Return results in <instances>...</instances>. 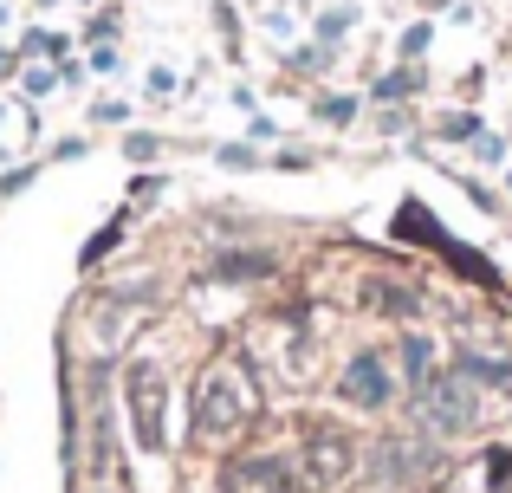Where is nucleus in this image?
I'll return each mask as SVG.
<instances>
[{"label": "nucleus", "instance_id": "1", "mask_svg": "<svg viewBox=\"0 0 512 493\" xmlns=\"http://www.w3.org/2000/svg\"><path fill=\"white\" fill-rule=\"evenodd\" d=\"M247 409H253V396H247V383H240V370H201V383H195V435L201 442H227V435L247 422Z\"/></svg>", "mask_w": 512, "mask_h": 493}, {"label": "nucleus", "instance_id": "2", "mask_svg": "<svg viewBox=\"0 0 512 493\" xmlns=\"http://www.w3.org/2000/svg\"><path fill=\"white\" fill-rule=\"evenodd\" d=\"M415 409L428 416V429H435V435H461V429H474V416H480L474 383H467L461 370H441V377L415 396Z\"/></svg>", "mask_w": 512, "mask_h": 493}, {"label": "nucleus", "instance_id": "3", "mask_svg": "<svg viewBox=\"0 0 512 493\" xmlns=\"http://www.w3.org/2000/svg\"><path fill=\"white\" fill-rule=\"evenodd\" d=\"M124 396H130V429H137V448H163L169 429H163V370L150 364V357H137L124 377Z\"/></svg>", "mask_w": 512, "mask_h": 493}, {"label": "nucleus", "instance_id": "4", "mask_svg": "<svg viewBox=\"0 0 512 493\" xmlns=\"http://www.w3.org/2000/svg\"><path fill=\"white\" fill-rule=\"evenodd\" d=\"M350 468H357V442L338 422H312L305 429V487H338Z\"/></svg>", "mask_w": 512, "mask_h": 493}, {"label": "nucleus", "instance_id": "5", "mask_svg": "<svg viewBox=\"0 0 512 493\" xmlns=\"http://www.w3.org/2000/svg\"><path fill=\"white\" fill-rule=\"evenodd\" d=\"M221 493H305V487L279 455H240L234 468L221 474Z\"/></svg>", "mask_w": 512, "mask_h": 493}, {"label": "nucleus", "instance_id": "6", "mask_svg": "<svg viewBox=\"0 0 512 493\" xmlns=\"http://www.w3.org/2000/svg\"><path fill=\"white\" fill-rule=\"evenodd\" d=\"M428 474H435V448H422V442H383L376 448V481L383 487H415Z\"/></svg>", "mask_w": 512, "mask_h": 493}, {"label": "nucleus", "instance_id": "7", "mask_svg": "<svg viewBox=\"0 0 512 493\" xmlns=\"http://www.w3.org/2000/svg\"><path fill=\"white\" fill-rule=\"evenodd\" d=\"M338 390H344V403H357V409H383L389 396H396V383H389V364H383V357H376V351H363L357 364L344 370V383H338Z\"/></svg>", "mask_w": 512, "mask_h": 493}, {"label": "nucleus", "instance_id": "8", "mask_svg": "<svg viewBox=\"0 0 512 493\" xmlns=\"http://www.w3.org/2000/svg\"><path fill=\"white\" fill-rule=\"evenodd\" d=\"M363 305H370V312H389V318H402V312H415V292L409 286H396V279H363V292H357Z\"/></svg>", "mask_w": 512, "mask_h": 493}, {"label": "nucleus", "instance_id": "9", "mask_svg": "<svg viewBox=\"0 0 512 493\" xmlns=\"http://www.w3.org/2000/svg\"><path fill=\"white\" fill-rule=\"evenodd\" d=\"M402 370H409V390H415V396H422L428 383L441 377V370H435V344H428L422 331H409V338H402Z\"/></svg>", "mask_w": 512, "mask_h": 493}, {"label": "nucleus", "instance_id": "10", "mask_svg": "<svg viewBox=\"0 0 512 493\" xmlns=\"http://www.w3.org/2000/svg\"><path fill=\"white\" fill-rule=\"evenodd\" d=\"M454 370H461L467 383H487V390H506V383H512V364H500V357H480V351H461V357H454Z\"/></svg>", "mask_w": 512, "mask_h": 493}, {"label": "nucleus", "instance_id": "11", "mask_svg": "<svg viewBox=\"0 0 512 493\" xmlns=\"http://www.w3.org/2000/svg\"><path fill=\"white\" fill-rule=\"evenodd\" d=\"M208 273L214 279H266V273H273V260H266V253H221Z\"/></svg>", "mask_w": 512, "mask_h": 493}, {"label": "nucleus", "instance_id": "12", "mask_svg": "<svg viewBox=\"0 0 512 493\" xmlns=\"http://www.w3.org/2000/svg\"><path fill=\"white\" fill-rule=\"evenodd\" d=\"M441 137H480L474 117H441Z\"/></svg>", "mask_w": 512, "mask_h": 493}, {"label": "nucleus", "instance_id": "13", "mask_svg": "<svg viewBox=\"0 0 512 493\" xmlns=\"http://www.w3.org/2000/svg\"><path fill=\"white\" fill-rule=\"evenodd\" d=\"M415 85V72H389L383 78V85H376V91H383V98H402V91H409Z\"/></svg>", "mask_w": 512, "mask_h": 493}, {"label": "nucleus", "instance_id": "14", "mask_svg": "<svg viewBox=\"0 0 512 493\" xmlns=\"http://www.w3.org/2000/svg\"><path fill=\"white\" fill-rule=\"evenodd\" d=\"M318 111H325V117H331V124H344V117H350V111H357V104H350V98H325V104H318Z\"/></svg>", "mask_w": 512, "mask_h": 493}]
</instances>
